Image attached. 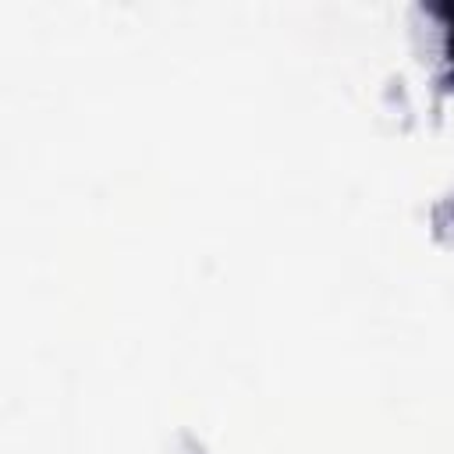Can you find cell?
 Returning <instances> with one entry per match:
<instances>
[{
	"mask_svg": "<svg viewBox=\"0 0 454 454\" xmlns=\"http://www.w3.org/2000/svg\"><path fill=\"white\" fill-rule=\"evenodd\" d=\"M450 14V53H454V7H443Z\"/></svg>",
	"mask_w": 454,
	"mask_h": 454,
	"instance_id": "obj_1",
	"label": "cell"
}]
</instances>
